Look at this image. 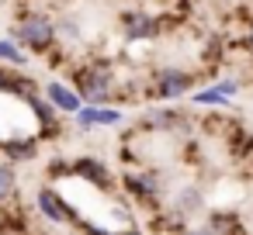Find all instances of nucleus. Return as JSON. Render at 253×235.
Masks as SVG:
<instances>
[{"label": "nucleus", "instance_id": "nucleus-18", "mask_svg": "<svg viewBox=\"0 0 253 235\" xmlns=\"http://www.w3.org/2000/svg\"><path fill=\"white\" fill-rule=\"evenodd\" d=\"M14 187H18V173H14L11 163H4V166H0V204L14 194Z\"/></svg>", "mask_w": 253, "mask_h": 235}, {"label": "nucleus", "instance_id": "nucleus-23", "mask_svg": "<svg viewBox=\"0 0 253 235\" xmlns=\"http://www.w3.org/2000/svg\"><path fill=\"white\" fill-rule=\"evenodd\" d=\"M250 49H253V28H250Z\"/></svg>", "mask_w": 253, "mask_h": 235}, {"label": "nucleus", "instance_id": "nucleus-12", "mask_svg": "<svg viewBox=\"0 0 253 235\" xmlns=\"http://www.w3.org/2000/svg\"><path fill=\"white\" fill-rule=\"evenodd\" d=\"M180 121H184V118H180L177 107H153V111H146V118H142L146 128H177Z\"/></svg>", "mask_w": 253, "mask_h": 235}, {"label": "nucleus", "instance_id": "nucleus-8", "mask_svg": "<svg viewBox=\"0 0 253 235\" xmlns=\"http://www.w3.org/2000/svg\"><path fill=\"white\" fill-rule=\"evenodd\" d=\"M42 94H45V101H49L59 114H73V118H77V114H80V107H84L80 94H77V90H70V87H66V83H59V80H49Z\"/></svg>", "mask_w": 253, "mask_h": 235}, {"label": "nucleus", "instance_id": "nucleus-9", "mask_svg": "<svg viewBox=\"0 0 253 235\" xmlns=\"http://www.w3.org/2000/svg\"><path fill=\"white\" fill-rule=\"evenodd\" d=\"M70 173H73V176H80V180H90V183H94V187H101V190H108V187L115 183V176H111L108 163H101V159H94V156H80V159L70 166Z\"/></svg>", "mask_w": 253, "mask_h": 235}, {"label": "nucleus", "instance_id": "nucleus-17", "mask_svg": "<svg viewBox=\"0 0 253 235\" xmlns=\"http://www.w3.org/2000/svg\"><path fill=\"white\" fill-rule=\"evenodd\" d=\"M56 25H59V35H63V38H70V42L84 38V21H80L77 14H63Z\"/></svg>", "mask_w": 253, "mask_h": 235}, {"label": "nucleus", "instance_id": "nucleus-22", "mask_svg": "<svg viewBox=\"0 0 253 235\" xmlns=\"http://www.w3.org/2000/svg\"><path fill=\"white\" fill-rule=\"evenodd\" d=\"M4 145H7V138H4V135H0V152H4Z\"/></svg>", "mask_w": 253, "mask_h": 235}, {"label": "nucleus", "instance_id": "nucleus-16", "mask_svg": "<svg viewBox=\"0 0 253 235\" xmlns=\"http://www.w3.org/2000/svg\"><path fill=\"white\" fill-rule=\"evenodd\" d=\"M28 104H32L35 118H39V121H42L45 128H56V114H59V111H56V107H52V104H49L45 97H39V94H35V97H28Z\"/></svg>", "mask_w": 253, "mask_h": 235}, {"label": "nucleus", "instance_id": "nucleus-4", "mask_svg": "<svg viewBox=\"0 0 253 235\" xmlns=\"http://www.w3.org/2000/svg\"><path fill=\"white\" fill-rule=\"evenodd\" d=\"M35 204H39V211L45 214V221H52V225H80L77 221V211L63 201V194H56L52 187H42L39 194H35Z\"/></svg>", "mask_w": 253, "mask_h": 235}, {"label": "nucleus", "instance_id": "nucleus-1", "mask_svg": "<svg viewBox=\"0 0 253 235\" xmlns=\"http://www.w3.org/2000/svg\"><path fill=\"white\" fill-rule=\"evenodd\" d=\"M73 87H77V94H80L84 104H97L101 107V104H108L115 97L118 80H115V73H111L108 63H87V66H80L73 73Z\"/></svg>", "mask_w": 253, "mask_h": 235}, {"label": "nucleus", "instance_id": "nucleus-3", "mask_svg": "<svg viewBox=\"0 0 253 235\" xmlns=\"http://www.w3.org/2000/svg\"><path fill=\"white\" fill-rule=\"evenodd\" d=\"M191 73L187 69H177V66H163L160 73H156V80H153V94L160 97V101H173V97H184V94H191Z\"/></svg>", "mask_w": 253, "mask_h": 235}, {"label": "nucleus", "instance_id": "nucleus-13", "mask_svg": "<svg viewBox=\"0 0 253 235\" xmlns=\"http://www.w3.org/2000/svg\"><path fill=\"white\" fill-rule=\"evenodd\" d=\"M4 152H7V159H32V156L39 152V138H35V135H18V138H7Z\"/></svg>", "mask_w": 253, "mask_h": 235}, {"label": "nucleus", "instance_id": "nucleus-5", "mask_svg": "<svg viewBox=\"0 0 253 235\" xmlns=\"http://www.w3.org/2000/svg\"><path fill=\"white\" fill-rule=\"evenodd\" d=\"M122 183H125L128 197L139 201V204H160L163 201V187H160L156 173H125Z\"/></svg>", "mask_w": 253, "mask_h": 235}, {"label": "nucleus", "instance_id": "nucleus-19", "mask_svg": "<svg viewBox=\"0 0 253 235\" xmlns=\"http://www.w3.org/2000/svg\"><path fill=\"white\" fill-rule=\"evenodd\" d=\"M211 87H218L225 97H236V94H239V80H232V76H222V80H218V83H211Z\"/></svg>", "mask_w": 253, "mask_h": 235}, {"label": "nucleus", "instance_id": "nucleus-20", "mask_svg": "<svg viewBox=\"0 0 253 235\" xmlns=\"http://www.w3.org/2000/svg\"><path fill=\"white\" fill-rule=\"evenodd\" d=\"M184 235H222V232H218V228L208 221V225H194V228H187Z\"/></svg>", "mask_w": 253, "mask_h": 235}, {"label": "nucleus", "instance_id": "nucleus-6", "mask_svg": "<svg viewBox=\"0 0 253 235\" xmlns=\"http://www.w3.org/2000/svg\"><path fill=\"white\" fill-rule=\"evenodd\" d=\"M160 28H163V21H160L156 14H149V11H128V14H125V21H122V35H125L128 42L156 38V35H160Z\"/></svg>", "mask_w": 253, "mask_h": 235}, {"label": "nucleus", "instance_id": "nucleus-2", "mask_svg": "<svg viewBox=\"0 0 253 235\" xmlns=\"http://www.w3.org/2000/svg\"><path fill=\"white\" fill-rule=\"evenodd\" d=\"M56 38H59V25L49 14L28 11L14 25V42H25V49H32V52H49Z\"/></svg>", "mask_w": 253, "mask_h": 235}, {"label": "nucleus", "instance_id": "nucleus-7", "mask_svg": "<svg viewBox=\"0 0 253 235\" xmlns=\"http://www.w3.org/2000/svg\"><path fill=\"white\" fill-rule=\"evenodd\" d=\"M122 111L118 107H108V104H84L80 114H77V128L80 132H90V128H108V125H122Z\"/></svg>", "mask_w": 253, "mask_h": 235}, {"label": "nucleus", "instance_id": "nucleus-11", "mask_svg": "<svg viewBox=\"0 0 253 235\" xmlns=\"http://www.w3.org/2000/svg\"><path fill=\"white\" fill-rule=\"evenodd\" d=\"M35 80H28V76H14V73H4L0 69V94H14V97H35V87H32Z\"/></svg>", "mask_w": 253, "mask_h": 235}, {"label": "nucleus", "instance_id": "nucleus-21", "mask_svg": "<svg viewBox=\"0 0 253 235\" xmlns=\"http://www.w3.org/2000/svg\"><path fill=\"white\" fill-rule=\"evenodd\" d=\"M115 235H142L139 228H125V232H115Z\"/></svg>", "mask_w": 253, "mask_h": 235}, {"label": "nucleus", "instance_id": "nucleus-15", "mask_svg": "<svg viewBox=\"0 0 253 235\" xmlns=\"http://www.w3.org/2000/svg\"><path fill=\"white\" fill-rule=\"evenodd\" d=\"M194 104H201V107H229L232 104V97H225L218 87H208V90H198L194 97H191Z\"/></svg>", "mask_w": 253, "mask_h": 235}, {"label": "nucleus", "instance_id": "nucleus-10", "mask_svg": "<svg viewBox=\"0 0 253 235\" xmlns=\"http://www.w3.org/2000/svg\"><path fill=\"white\" fill-rule=\"evenodd\" d=\"M201 207H205L201 187H184V190L173 194V214H177V218H191V214H198Z\"/></svg>", "mask_w": 253, "mask_h": 235}, {"label": "nucleus", "instance_id": "nucleus-14", "mask_svg": "<svg viewBox=\"0 0 253 235\" xmlns=\"http://www.w3.org/2000/svg\"><path fill=\"white\" fill-rule=\"evenodd\" d=\"M0 63H7V66H28V56H25V49L14 38H0Z\"/></svg>", "mask_w": 253, "mask_h": 235}]
</instances>
